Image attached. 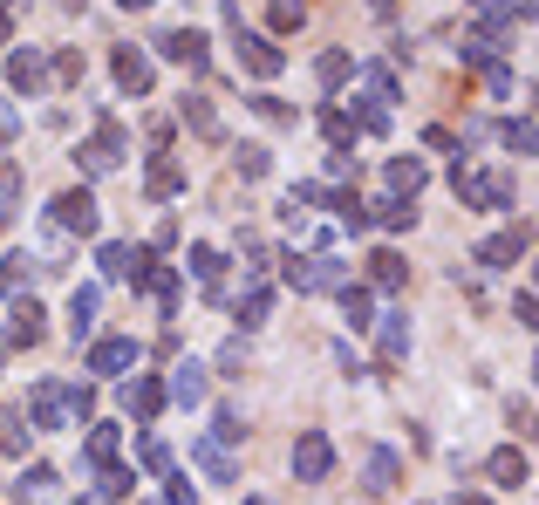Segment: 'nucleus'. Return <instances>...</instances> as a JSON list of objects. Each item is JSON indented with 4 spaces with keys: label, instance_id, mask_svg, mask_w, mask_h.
Instances as JSON below:
<instances>
[{
    "label": "nucleus",
    "instance_id": "1",
    "mask_svg": "<svg viewBox=\"0 0 539 505\" xmlns=\"http://www.w3.org/2000/svg\"><path fill=\"white\" fill-rule=\"evenodd\" d=\"M328 465H335L328 437H321V430H308V437L294 444V471H301V485H321V478H328Z\"/></svg>",
    "mask_w": 539,
    "mask_h": 505
},
{
    "label": "nucleus",
    "instance_id": "2",
    "mask_svg": "<svg viewBox=\"0 0 539 505\" xmlns=\"http://www.w3.org/2000/svg\"><path fill=\"white\" fill-rule=\"evenodd\" d=\"M55 219H62V226H76V233H89V226H96V205H89V192H69L62 205H55Z\"/></svg>",
    "mask_w": 539,
    "mask_h": 505
},
{
    "label": "nucleus",
    "instance_id": "3",
    "mask_svg": "<svg viewBox=\"0 0 539 505\" xmlns=\"http://www.w3.org/2000/svg\"><path fill=\"white\" fill-rule=\"evenodd\" d=\"M137 362V342H103L96 349V376H116V369H130Z\"/></svg>",
    "mask_w": 539,
    "mask_h": 505
},
{
    "label": "nucleus",
    "instance_id": "4",
    "mask_svg": "<svg viewBox=\"0 0 539 505\" xmlns=\"http://www.w3.org/2000/svg\"><path fill=\"white\" fill-rule=\"evenodd\" d=\"M492 478H499V485H526V478H533L526 451H499V458H492Z\"/></svg>",
    "mask_w": 539,
    "mask_h": 505
},
{
    "label": "nucleus",
    "instance_id": "5",
    "mask_svg": "<svg viewBox=\"0 0 539 505\" xmlns=\"http://www.w3.org/2000/svg\"><path fill=\"white\" fill-rule=\"evenodd\" d=\"M116 82H123V89H151V62L123 48V55H116Z\"/></svg>",
    "mask_w": 539,
    "mask_h": 505
},
{
    "label": "nucleus",
    "instance_id": "6",
    "mask_svg": "<svg viewBox=\"0 0 539 505\" xmlns=\"http://www.w3.org/2000/svg\"><path fill=\"white\" fill-rule=\"evenodd\" d=\"M89 458H96V465H110V458H116V424H96V437H89Z\"/></svg>",
    "mask_w": 539,
    "mask_h": 505
},
{
    "label": "nucleus",
    "instance_id": "7",
    "mask_svg": "<svg viewBox=\"0 0 539 505\" xmlns=\"http://www.w3.org/2000/svg\"><path fill=\"white\" fill-rule=\"evenodd\" d=\"M301 14H308L301 0H273V7H267V21H273V28H301Z\"/></svg>",
    "mask_w": 539,
    "mask_h": 505
},
{
    "label": "nucleus",
    "instance_id": "8",
    "mask_svg": "<svg viewBox=\"0 0 539 505\" xmlns=\"http://www.w3.org/2000/svg\"><path fill=\"white\" fill-rule=\"evenodd\" d=\"M178 403H198V396H205V383H198V362H185V369H178Z\"/></svg>",
    "mask_w": 539,
    "mask_h": 505
},
{
    "label": "nucleus",
    "instance_id": "9",
    "mask_svg": "<svg viewBox=\"0 0 539 505\" xmlns=\"http://www.w3.org/2000/svg\"><path fill=\"white\" fill-rule=\"evenodd\" d=\"M246 62H253V76H273L280 69V55H273L267 41H246Z\"/></svg>",
    "mask_w": 539,
    "mask_h": 505
},
{
    "label": "nucleus",
    "instance_id": "10",
    "mask_svg": "<svg viewBox=\"0 0 539 505\" xmlns=\"http://www.w3.org/2000/svg\"><path fill=\"white\" fill-rule=\"evenodd\" d=\"M130 403H137L144 417H157V410H164V389H157V383H137V389H130Z\"/></svg>",
    "mask_w": 539,
    "mask_h": 505
},
{
    "label": "nucleus",
    "instance_id": "11",
    "mask_svg": "<svg viewBox=\"0 0 539 505\" xmlns=\"http://www.w3.org/2000/svg\"><path fill=\"white\" fill-rule=\"evenodd\" d=\"M376 287H403V260L396 253H376Z\"/></svg>",
    "mask_w": 539,
    "mask_h": 505
},
{
    "label": "nucleus",
    "instance_id": "12",
    "mask_svg": "<svg viewBox=\"0 0 539 505\" xmlns=\"http://www.w3.org/2000/svg\"><path fill=\"white\" fill-rule=\"evenodd\" d=\"M389 185H396V192H417L424 171H417V164H389Z\"/></svg>",
    "mask_w": 539,
    "mask_h": 505
},
{
    "label": "nucleus",
    "instance_id": "13",
    "mask_svg": "<svg viewBox=\"0 0 539 505\" xmlns=\"http://www.w3.org/2000/svg\"><path fill=\"white\" fill-rule=\"evenodd\" d=\"M458 505H485V499H478V492H471V499H464V492H458Z\"/></svg>",
    "mask_w": 539,
    "mask_h": 505
},
{
    "label": "nucleus",
    "instance_id": "14",
    "mask_svg": "<svg viewBox=\"0 0 539 505\" xmlns=\"http://www.w3.org/2000/svg\"><path fill=\"white\" fill-rule=\"evenodd\" d=\"M123 7H144V0H123Z\"/></svg>",
    "mask_w": 539,
    "mask_h": 505
}]
</instances>
